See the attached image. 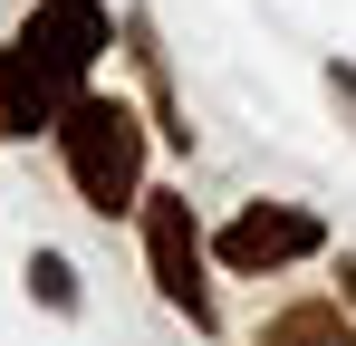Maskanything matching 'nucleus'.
Returning a JSON list of instances; mask_svg holds the SVG:
<instances>
[{
	"label": "nucleus",
	"instance_id": "1",
	"mask_svg": "<svg viewBox=\"0 0 356 346\" xmlns=\"http://www.w3.org/2000/svg\"><path fill=\"white\" fill-rule=\"evenodd\" d=\"M58 154H67V183H77V202L87 212H145V115L125 106V97H97V87H77L58 115Z\"/></svg>",
	"mask_w": 356,
	"mask_h": 346
},
{
	"label": "nucleus",
	"instance_id": "2",
	"mask_svg": "<svg viewBox=\"0 0 356 346\" xmlns=\"http://www.w3.org/2000/svg\"><path fill=\"white\" fill-rule=\"evenodd\" d=\"M87 87V58L67 49V29L49 10H29L10 39H0V135L29 145V135H58L67 97Z\"/></svg>",
	"mask_w": 356,
	"mask_h": 346
},
{
	"label": "nucleus",
	"instance_id": "3",
	"mask_svg": "<svg viewBox=\"0 0 356 346\" xmlns=\"http://www.w3.org/2000/svg\"><path fill=\"white\" fill-rule=\"evenodd\" d=\"M212 240L193 231V202L183 192H145V270L164 288V308H183L193 327H212V279H202Z\"/></svg>",
	"mask_w": 356,
	"mask_h": 346
},
{
	"label": "nucleus",
	"instance_id": "4",
	"mask_svg": "<svg viewBox=\"0 0 356 346\" xmlns=\"http://www.w3.org/2000/svg\"><path fill=\"white\" fill-rule=\"evenodd\" d=\"M318 250H327V222L298 212V202H250V212H232V222L212 231V260L241 270V279H270V270L318 260Z\"/></svg>",
	"mask_w": 356,
	"mask_h": 346
},
{
	"label": "nucleus",
	"instance_id": "5",
	"mask_svg": "<svg viewBox=\"0 0 356 346\" xmlns=\"http://www.w3.org/2000/svg\"><path fill=\"white\" fill-rule=\"evenodd\" d=\"M260 346H347V298H308V308H280Z\"/></svg>",
	"mask_w": 356,
	"mask_h": 346
},
{
	"label": "nucleus",
	"instance_id": "6",
	"mask_svg": "<svg viewBox=\"0 0 356 346\" xmlns=\"http://www.w3.org/2000/svg\"><path fill=\"white\" fill-rule=\"evenodd\" d=\"M39 10H49V19L67 29V49L87 58V67H97V58L116 49V19H106V0H39Z\"/></svg>",
	"mask_w": 356,
	"mask_h": 346
},
{
	"label": "nucleus",
	"instance_id": "7",
	"mask_svg": "<svg viewBox=\"0 0 356 346\" xmlns=\"http://www.w3.org/2000/svg\"><path fill=\"white\" fill-rule=\"evenodd\" d=\"M29 298H49L58 318H77V270H67L58 250H29Z\"/></svg>",
	"mask_w": 356,
	"mask_h": 346
},
{
	"label": "nucleus",
	"instance_id": "8",
	"mask_svg": "<svg viewBox=\"0 0 356 346\" xmlns=\"http://www.w3.org/2000/svg\"><path fill=\"white\" fill-rule=\"evenodd\" d=\"M327 97H337V106L356 115V67H347V58H337V67H327Z\"/></svg>",
	"mask_w": 356,
	"mask_h": 346
},
{
	"label": "nucleus",
	"instance_id": "9",
	"mask_svg": "<svg viewBox=\"0 0 356 346\" xmlns=\"http://www.w3.org/2000/svg\"><path fill=\"white\" fill-rule=\"evenodd\" d=\"M337 298H347V308H356V260H337Z\"/></svg>",
	"mask_w": 356,
	"mask_h": 346
}]
</instances>
